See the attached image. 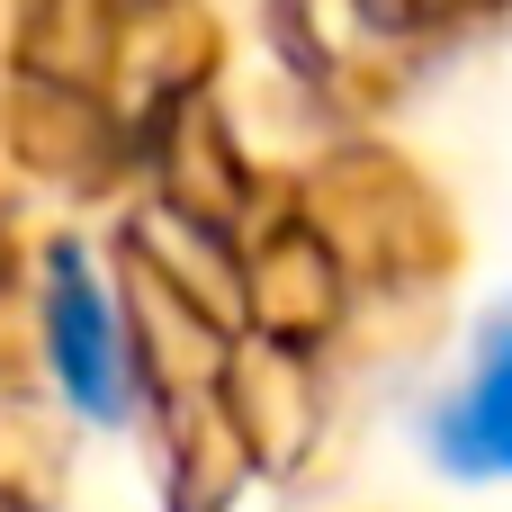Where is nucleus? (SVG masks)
<instances>
[{
    "instance_id": "nucleus-1",
    "label": "nucleus",
    "mask_w": 512,
    "mask_h": 512,
    "mask_svg": "<svg viewBox=\"0 0 512 512\" xmlns=\"http://www.w3.org/2000/svg\"><path fill=\"white\" fill-rule=\"evenodd\" d=\"M54 360L90 414H126V342L99 279H81V261H63V288H54Z\"/></svg>"
},
{
    "instance_id": "nucleus-2",
    "label": "nucleus",
    "mask_w": 512,
    "mask_h": 512,
    "mask_svg": "<svg viewBox=\"0 0 512 512\" xmlns=\"http://www.w3.org/2000/svg\"><path fill=\"white\" fill-rule=\"evenodd\" d=\"M441 459L468 477H512V315L486 333V360L468 378V396L441 414Z\"/></svg>"
}]
</instances>
